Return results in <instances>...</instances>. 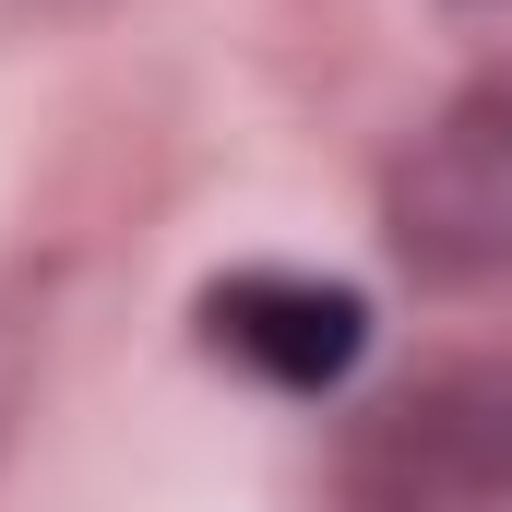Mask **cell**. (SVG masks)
<instances>
[{
  "label": "cell",
  "instance_id": "1",
  "mask_svg": "<svg viewBox=\"0 0 512 512\" xmlns=\"http://www.w3.org/2000/svg\"><path fill=\"white\" fill-rule=\"evenodd\" d=\"M382 227L405 251V274H429V286L512 274V72L465 84L453 108H429V131L393 155Z\"/></svg>",
  "mask_w": 512,
  "mask_h": 512
},
{
  "label": "cell",
  "instance_id": "2",
  "mask_svg": "<svg viewBox=\"0 0 512 512\" xmlns=\"http://www.w3.org/2000/svg\"><path fill=\"white\" fill-rule=\"evenodd\" d=\"M358 512H512V370H429L358 429Z\"/></svg>",
  "mask_w": 512,
  "mask_h": 512
},
{
  "label": "cell",
  "instance_id": "3",
  "mask_svg": "<svg viewBox=\"0 0 512 512\" xmlns=\"http://www.w3.org/2000/svg\"><path fill=\"white\" fill-rule=\"evenodd\" d=\"M203 346L274 393H334L370 346V298L334 274H298V262H239L203 286Z\"/></svg>",
  "mask_w": 512,
  "mask_h": 512
}]
</instances>
